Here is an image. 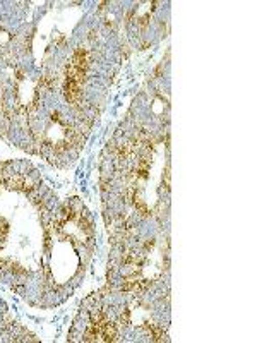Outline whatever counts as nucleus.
<instances>
[{
    "mask_svg": "<svg viewBox=\"0 0 257 343\" xmlns=\"http://www.w3.org/2000/svg\"><path fill=\"white\" fill-rule=\"evenodd\" d=\"M141 329H142V331H146V335L150 336L153 341H168V338H166V333L160 326H156V324L144 323L142 326H141Z\"/></svg>",
    "mask_w": 257,
    "mask_h": 343,
    "instance_id": "1",
    "label": "nucleus"
}]
</instances>
